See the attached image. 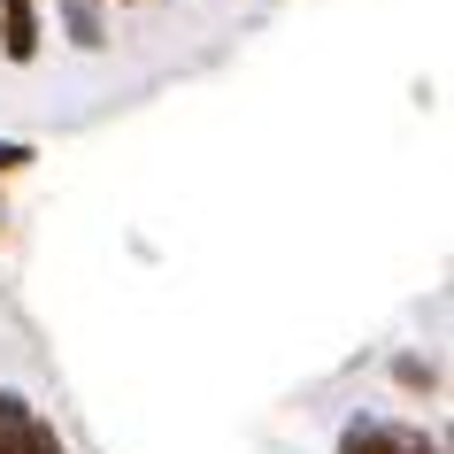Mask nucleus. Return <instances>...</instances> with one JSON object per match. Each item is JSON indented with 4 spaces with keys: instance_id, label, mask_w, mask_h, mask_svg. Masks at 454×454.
I'll use <instances>...</instances> for the list:
<instances>
[{
    "instance_id": "1",
    "label": "nucleus",
    "mask_w": 454,
    "mask_h": 454,
    "mask_svg": "<svg viewBox=\"0 0 454 454\" xmlns=\"http://www.w3.org/2000/svg\"><path fill=\"white\" fill-rule=\"evenodd\" d=\"M0 454H70L24 393H0Z\"/></svg>"
},
{
    "instance_id": "2",
    "label": "nucleus",
    "mask_w": 454,
    "mask_h": 454,
    "mask_svg": "<svg viewBox=\"0 0 454 454\" xmlns=\"http://www.w3.org/2000/svg\"><path fill=\"white\" fill-rule=\"evenodd\" d=\"M339 454H439L424 439V431H408V424H378V416H362V424L339 431Z\"/></svg>"
},
{
    "instance_id": "3",
    "label": "nucleus",
    "mask_w": 454,
    "mask_h": 454,
    "mask_svg": "<svg viewBox=\"0 0 454 454\" xmlns=\"http://www.w3.org/2000/svg\"><path fill=\"white\" fill-rule=\"evenodd\" d=\"M0 54L8 62L39 54V0H0Z\"/></svg>"
},
{
    "instance_id": "4",
    "label": "nucleus",
    "mask_w": 454,
    "mask_h": 454,
    "mask_svg": "<svg viewBox=\"0 0 454 454\" xmlns=\"http://www.w3.org/2000/svg\"><path fill=\"white\" fill-rule=\"evenodd\" d=\"M62 31H70V47H108V24H100V0H62Z\"/></svg>"
},
{
    "instance_id": "5",
    "label": "nucleus",
    "mask_w": 454,
    "mask_h": 454,
    "mask_svg": "<svg viewBox=\"0 0 454 454\" xmlns=\"http://www.w3.org/2000/svg\"><path fill=\"white\" fill-rule=\"evenodd\" d=\"M31 162V146H16V139H0V177H8V169H24Z\"/></svg>"
}]
</instances>
